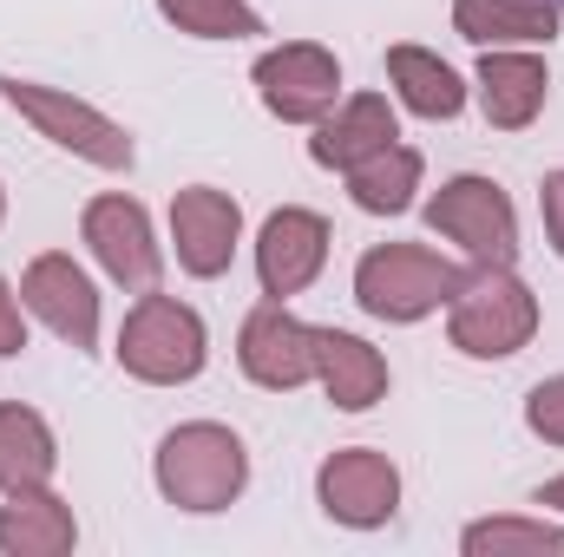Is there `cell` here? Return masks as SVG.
<instances>
[{"mask_svg": "<svg viewBox=\"0 0 564 557\" xmlns=\"http://www.w3.org/2000/svg\"><path fill=\"white\" fill-rule=\"evenodd\" d=\"M453 26L473 46H539L558 33V13L545 0H453Z\"/></svg>", "mask_w": 564, "mask_h": 557, "instance_id": "18", "label": "cell"}, {"mask_svg": "<svg viewBox=\"0 0 564 557\" xmlns=\"http://www.w3.org/2000/svg\"><path fill=\"white\" fill-rule=\"evenodd\" d=\"M171 237H177V263L191 276H224L237 256V237H243V210H237V197L191 184L171 197Z\"/></svg>", "mask_w": 564, "mask_h": 557, "instance_id": "9", "label": "cell"}, {"mask_svg": "<svg viewBox=\"0 0 564 557\" xmlns=\"http://www.w3.org/2000/svg\"><path fill=\"white\" fill-rule=\"evenodd\" d=\"M426 223L440 237H453L479 270H499V263L519 256V217H512V197L492 177H453V184H440V197L426 204Z\"/></svg>", "mask_w": 564, "mask_h": 557, "instance_id": "6", "label": "cell"}, {"mask_svg": "<svg viewBox=\"0 0 564 557\" xmlns=\"http://www.w3.org/2000/svg\"><path fill=\"white\" fill-rule=\"evenodd\" d=\"M545 86H552L545 59H532V53H492L486 46V59H479V99H486V119L499 132L532 125L545 112Z\"/></svg>", "mask_w": 564, "mask_h": 557, "instance_id": "15", "label": "cell"}, {"mask_svg": "<svg viewBox=\"0 0 564 557\" xmlns=\"http://www.w3.org/2000/svg\"><path fill=\"white\" fill-rule=\"evenodd\" d=\"M257 92H263V106H270L276 119H289V125H322V119L335 112L341 66H335L328 46L289 40V46H276V53L257 59Z\"/></svg>", "mask_w": 564, "mask_h": 557, "instance_id": "7", "label": "cell"}, {"mask_svg": "<svg viewBox=\"0 0 564 557\" xmlns=\"http://www.w3.org/2000/svg\"><path fill=\"white\" fill-rule=\"evenodd\" d=\"M13 505H0V551L13 557H59L73 551V505L53 499L46 485H26V492H7Z\"/></svg>", "mask_w": 564, "mask_h": 557, "instance_id": "17", "label": "cell"}, {"mask_svg": "<svg viewBox=\"0 0 564 557\" xmlns=\"http://www.w3.org/2000/svg\"><path fill=\"white\" fill-rule=\"evenodd\" d=\"M86 243L106 263V276L126 288H158V243L139 197H93L86 204Z\"/></svg>", "mask_w": 564, "mask_h": 557, "instance_id": "12", "label": "cell"}, {"mask_svg": "<svg viewBox=\"0 0 564 557\" xmlns=\"http://www.w3.org/2000/svg\"><path fill=\"white\" fill-rule=\"evenodd\" d=\"M20 302H26L59 341H73L79 354H93V341H99V295H93V282H86V270H79L73 256H40V263L20 276Z\"/></svg>", "mask_w": 564, "mask_h": 557, "instance_id": "11", "label": "cell"}, {"mask_svg": "<svg viewBox=\"0 0 564 557\" xmlns=\"http://www.w3.org/2000/svg\"><path fill=\"white\" fill-rule=\"evenodd\" d=\"M53 479V433L33 407H0V492Z\"/></svg>", "mask_w": 564, "mask_h": 557, "instance_id": "19", "label": "cell"}, {"mask_svg": "<svg viewBox=\"0 0 564 557\" xmlns=\"http://www.w3.org/2000/svg\"><path fill=\"white\" fill-rule=\"evenodd\" d=\"M459 282H466V270H453L446 256H433L421 243H381L355 270V302L381 321H421L440 302H453Z\"/></svg>", "mask_w": 564, "mask_h": 557, "instance_id": "3", "label": "cell"}, {"mask_svg": "<svg viewBox=\"0 0 564 557\" xmlns=\"http://www.w3.org/2000/svg\"><path fill=\"white\" fill-rule=\"evenodd\" d=\"M322 256H328V223L315 210H276L257 237V276L263 295H295L322 276Z\"/></svg>", "mask_w": 564, "mask_h": 557, "instance_id": "13", "label": "cell"}, {"mask_svg": "<svg viewBox=\"0 0 564 557\" xmlns=\"http://www.w3.org/2000/svg\"><path fill=\"white\" fill-rule=\"evenodd\" d=\"M394 139H401V132H394V106L375 99V92H355L341 112L322 119V132H315L308 151H315V164H328V171H355L361 157L388 151Z\"/></svg>", "mask_w": 564, "mask_h": 557, "instance_id": "16", "label": "cell"}, {"mask_svg": "<svg viewBox=\"0 0 564 557\" xmlns=\"http://www.w3.org/2000/svg\"><path fill=\"white\" fill-rule=\"evenodd\" d=\"M315 381L328 387V401H335L341 414H368V407L388 394V361H381L361 335L315 328Z\"/></svg>", "mask_w": 564, "mask_h": 557, "instance_id": "14", "label": "cell"}, {"mask_svg": "<svg viewBox=\"0 0 564 557\" xmlns=\"http://www.w3.org/2000/svg\"><path fill=\"white\" fill-rule=\"evenodd\" d=\"M237 361L257 387H302L315 381V328H302L282 302H263L250 321H243V341H237Z\"/></svg>", "mask_w": 564, "mask_h": 557, "instance_id": "10", "label": "cell"}, {"mask_svg": "<svg viewBox=\"0 0 564 557\" xmlns=\"http://www.w3.org/2000/svg\"><path fill=\"white\" fill-rule=\"evenodd\" d=\"M250 479V459H243V439L217 419H197V426H177L164 433L158 446V492L184 512H224Z\"/></svg>", "mask_w": 564, "mask_h": 557, "instance_id": "1", "label": "cell"}, {"mask_svg": "<svg viewBox=\"0 0 564 557\" xmlns=\"http://www.w3.org/2000/svg\"><path fill=\"white\" fill-rule=\"evenodd\" d=\"M539 505H558V512H564V479H552V485L539 492Z\"/></svg>", "mask_w": 564, "mask_h": 557, "instance_id": "27", "label": "cell"}, {"mask_svg": "<svg viewBox=\"0 0 564 557\" xmlns=\"http://www.w3.org/2000/svg\"><path fill=\"white\" fill-rule=\"evenodd\" d=\"M539 204H545V230H552V250L564 256V171H552V177H545Z\"/></svg>", "mask_w": 564, "mask_h": 557, "instance_id": "25", "label": "cell"}, {"mask_svg": "<svg viewBox=\"0 0 564 557\" xmlns=\"http://www.w3.org/2000/svg\"><path fill=\"white\" fill-rule=\"evenodd\" d=\"M466 557H512V551H564V532L558 525H525V518H486V525H466Z\"/></svg>", "mask_w": 564, "mask_h": 557, "instance_id": "23", "label": "cell"}, {"mask_svg": "<svg viewBox=\"0 0 564 557\" xmlns=\"http://www.w3.org/2000/svg\"><path fill=\"white\" fill-rule=\"evenodd\" d=\"M388 79L401 86V99L421 112V119H453L466 106V86L453 79L446 59H433L426 46H394L388 53Z\"/></svg>", "mask_w": 564, "mask_h": 557, "instance_id": "20", "label": "cell"}, {"mask_svg": "<svg viewBox=\"0 0 564 557\" xmlns=\"http://www.w3.org/2000/svg\"><path fill=\"white\" fill-rule=\"evenodd\" d=\"M414 184H421V151H408V144H388V151H375V157H361V164L348 171L355 204L375 210V217L408 210V204H414Z\"/></svg>", "mask_w": 564, "mask_h": 557, "instance_id": "21", "label": "cell"}, {"mask_svg": "<svg viewBox=\"0 0 564 557\" xmlns=\"http://www.w3.org/2000/svg\"><path fill=\"white\" fill-rule=\"evenodd\" d=\"M0 99L40 125V139H53L59 151L99 164V171H132V139L126 125H112L106 112H93L86 99L73 92H53V86H33V79H0Z\"/></svg>", "mask_w": 564, "mask_h": 557, "instance_id": "5", "label": "cell"}, {"mask_svg": "<svg viewBox=\"0 0 564 557\" xmlns=\"http://www.w3.org/2000/svg\"><path fill=\"white\" fill-rule=\"evenodd\" d=\"M525 426H532L539 439L564 446V374H552V381L532 387V401H525Z\"/></svg>", "mask_w": 564, "mask_h": 557, "instance_id": "24", "label": "cell"}, {"mask_svg": "<svg viewBox=\"0 0 564 557\" xmlns=\"http://www.w3.org/2000/svg\"><path fill=\"white\" fill-rule=\"evenodd\" d=\"M545 7H552V13H564V0H545Z\"/></svg>", "mask_w": 564, "mask_h": 557, "instance_id": "28", "label": "cell"}, {"mask_svg": "<svg viewBox=\"0 0 564 557\" xmlns=\"http://www.w3.org/2000/svg\"><path fill=\"white\" fill-rule=\"evenodd\" d=\"M164 20H177V33H197V40H250L263 33L257 7L243 0H158Z\"/></svg>", "mask_w": 564, "mask_h": 557, "instance_id": "22", "label": "cell"}, {"mask_svg": "<svg viewBox=\"0 0 564 557\" xmlns=\"http://www.w3.org/2000/svg\"><path fill=\"white\" fill-rule=\"evenodd\" d=\"M119 361H126V374H139L151 387L197 381V368H204V321L184 302H171V295H139V308L119 328Z\"/></svg>", "mask_w": 564, "mask_h": 557, "instance_id": "4", "label": "cell"}, {"mask_svg": "<svg viewBox=\"0 0 564 557\" xmlns=\"http://www.w3.org/2000/svg\"><path fill=\"white\" fill-rule=\"evenodd\" d=\"M446 328H453V348H459V354H473V361H506V354H519V348L532 341L539 302H532L525 282L512 276V263L473 270V276L453 288Z\"/></svg>", "mask_w": 564, "mask_h": 557, "instance_id": "2", "label": "cell"}, {"mask_svg": "<svg viewBox=\"0 0 564 557\" xmlns=\"http://www.w3.org/2000/svg\"><path fill=\"white\" fill-rule=\"evenodd\" d=\"M315 492H322V512H328L335 525L368 532V525H388V518H394V505H401V472H394L388 452L348 446V452H335V459L322 466Z\"/></svg>", "mask_w": 564, "mask_h": 557, "instance_id": "8", "label": "cell"}, {"mask_svg": "<svg viewBox=\"0 0 564 557\" xmlns=\"http://www.w3.org/2000/svg\"><path fill=\"white\" fill-rule=\"evenodd\" d=\"M26 348V335H20V295H7V282H0V354H20Z\"/></svg>", "mask_w": 564, "mask_h": 557, "instance_id": "26", "label": "cell"}]
</instances>
